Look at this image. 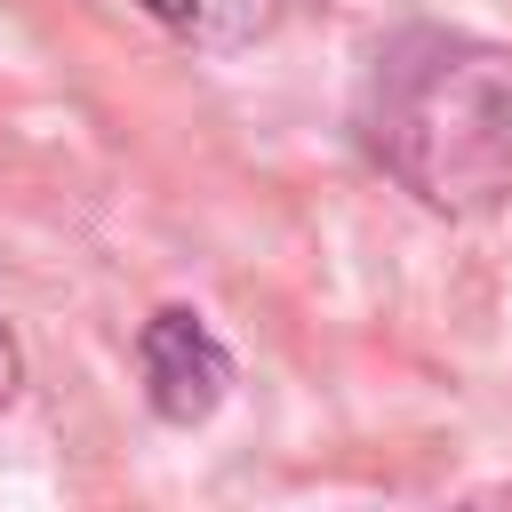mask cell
<instances>
[{
    "label": "cell",
    "mask_w": 512,
    "mask_h": 512,
    "mask_svg": "<svg viewBox=\"0 0 512 512\" xmlns=\"http://www.w3.org/2000/svg\"><path fill=\"white\" fill-rule=\"evenodd\" d=\"M16 384H24V360H16V336H8V320H0V408L16 400Z\"/></svg>",
    "instance_id": "4"
},
{
    "label": "cell",
    "mask_w": 512,
    "mask_h": 512,
    "mask_svg": "<svg viewBox=\"0 0 512 512\" xmlns=\"http://www.w3.org/2000/svg\"><path fill=\"white\" fill-rule=\"evenodd\" d=\"M360 144L440 216L512 200V48L464 32H392L360 80Z\"/></svg>",
    "instance_id": "1"
},
{
    "label": "cell",
    "mask_w": 512,
    "mask_h": 512,
    "mask_svg": "<svg viewBox=\"0 0 512 512\" xmlns=\"http://www.w3.org/2000/svg\"><path fill=\"white\" fill-rule=\"evenodd\" d=\"M136 8L200 48H240V40L272 32V16H280V0H136Z\"/></svg>",
    "instance_id": "3"
},
{
    "label": "cell",
    "mask_w": 512,
    "mask_h": 512,
    "mask_svg": "<svg viewBox=\"0 0 512 512\" xmlns=\"http://www.w3.org/2000/svg\"><path fill=\"white\" fill-rule=\"evenodd\" d=\"M136 376H144V400L160 424H208L232 392V352L216 344V328L200 312L168 304L136 328Z\"/></svg>",
    "instance_id": "2"
}]
</instances>
